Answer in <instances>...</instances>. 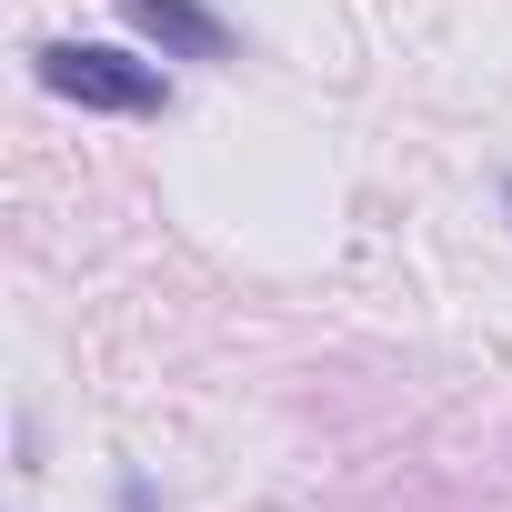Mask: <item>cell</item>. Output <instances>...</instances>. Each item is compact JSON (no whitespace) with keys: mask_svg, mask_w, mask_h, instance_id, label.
<instances>
[{"mask_svg":"<svg viewBox=\"0 0 512 512\" xmlns=\"http://www.w3.org/2000/svg\"><path fill=\"white\" fill-rule=\"evenodd\" d=\"M41 91H61V101H81V111H121V121H151V111L171 101L151 61L101 51V41H51V51H41Z\"/></svg>","mask_w":512,"mask_h":512,"instance_id":"obj_1","label":"cell"},{"mask_svg":"<svg viewBox=\"0 0 512 512\" xmlns=\"http://www.w3.org/2000/svg\"><path fill=\"white\" fill-rule=\"evenodd\" d=\"M121 21H131L141 41H161L171 61H221V51H231V21L201 11V0H121Z\"/></svg>","mask_w":512,"mask_h":512,"instance_id":"obj_2","label":"cell"}]
</instances>
